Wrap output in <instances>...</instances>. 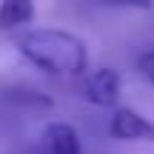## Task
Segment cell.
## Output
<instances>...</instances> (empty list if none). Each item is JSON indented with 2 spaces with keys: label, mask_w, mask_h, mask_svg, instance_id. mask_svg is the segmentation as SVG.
I'll list each match as a JSON object with an SVG mask.
<instances>
[{
  "label": "cell",
  "mask_w": 154,
  "mask_h": 154,
  "mask_svg": "<svg viewBox=\"0 0 154 154\" xmlns=\"http://www.w3.org/2000/svg\"><path fill=\"white\" fill-rule=\"evenodd\" d=\"M20 57L49 77H83L88 72V46L80 34L60 26L26 29L14 37Z\"/></svg>",
  "instance_id": "6da1fadb"
},
{
  "label": "cell",
  "mask_w": 154,
  "mask_h": 154,
  "mask_svg": "<svg viewBox=\"0 0 154 154\" xmlns=\"http://www.w3.org/2000/svg\"><path fill=\"white\" fill-rule=\"evenodd\" d=\"M29 154H83V140L72 123L54 120L40 131Z\"/></svg>",
  "instance_id": "277c9868"
},
{
  "label": "cell",
  "mask_w": 154,
  "mask_h": 154,
  "mask_svg": "<svg viewBox=\"0 0 154 154\" xmlns=\"http://www.w3.org/2000/svg\"><path fill=\"white\" fill-rule=\"evenodd\" d=\"M120 91H123V77L120 72L109 66L100 69H88L80 77V94L86 103L97 106V109H111L114 111L120 106Z\"/></svg>",
  "instance_id": "7a4b0ae2"
},
{
  "label": "cell",
  "mask_w": 154,
  "mask_h": 154,
  "mask_svg": "<svg viewBox=\"0 0 154 154\" xmlns=\"http://www.w3.org/2000/svg\"><path fill=\"white\" fill-rule=\"evenodd\" d=\"M91 6H100V9H128V11H149L154 9V0H88Z\"/></svg>",
  "instance_id": "8992f818"
},
{
  "label": "cell",
  "mask_w": 154,
  "mask_h": 154,
  "mask_svg": "<svg viewBox=\"0 0 154 154\" xmlns=\"http://www.w3.org/2000/svg\"><path fill=\"white\" fill-rule=\"evenodd\" d=\"M109 134L120 143H154V120L137 109L117 106L109 117Z\"/></svg>",
  "instance_id": "3957f363"
},
{
  "label": "cell",
  "mask_w": 154,
  "mask_h": 154,
  "mask_svg": "<svg viewBox=\"0 0 154 154\" xmlns=\"http://www.w3.org/2000/svg\"><path fill=\"white\" fill-rule=\"evenodd\" d=\"M34 14V0H0V32H17L32 26Z\"/></svg>",
  "instance_id": "5b68a950"
},
{
  "label": "cell",
  "mask_w": 154,
  "mask_h": 154,
  "mask_svg": "<svg viewBox=\"0 0 154 154\" xmlns=\"http://www.w3.org/2000/svg\"><path fill=\"white\" fill-rule=\"evenodd\" d=\"M137 72H140V77H143L149 86H154V46L146 49L143 54L137 57Z\"/></svg>",
  "instance_id": "52a82bcc"
}]
</instances>
